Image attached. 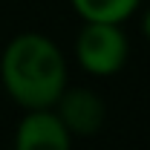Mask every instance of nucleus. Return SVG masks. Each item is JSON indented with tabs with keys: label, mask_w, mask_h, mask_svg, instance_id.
<instances>
[{
	"label": "nucleus",
	"mask_w": 150,
	"mask_h": 150,
	"mask_svg": "<svg viewBox=\"0 0 150 150\" xmlns=\"http://www.w3.org/2000/svg\"><path fill=\"white\" fill-rule=\"evenodd\" d=\"M72 139L52 107L26 110L15 130V150H72Z\"/></svg>",
	"instance_id": "7ed1b4c3"
},
{
	"label": "nucleus",
	"mask_w": 150,
	"mask_h": 150,
	"mask_svg": "<svg viewBox=\"0 0 150 150\" xmlns=\"http://www.w3.org/2000/svg\"><path fill=\"white\" fill-rule=\"evenodd\" d=\"M130 55V40L124 35L121 23H95L84 20L75 35V61L84 72L110 78L121 72Z\"/></svg>",
	"instance_id": "f03ea898"
},
{
	"label": "nucleus",
	"mask_w": 150,
	"mask_h": 150,
	"mask_svg": "<svg viewBox=\"0 0 150 150\" xmlns=\"http://www.w3.org/2000/svg\"><path fill=\"white\" fill-rule=\"evenodd\" d=\"M142 29H144V38L150 40V9L144 12V20H142Z\"/></svg>",
	"instance_id": "423d86ee"
},
{
	"label": "nucleus",
	"mask_w": 150,
	"mask_h": 150,
	"mask_svg": "<svg viewBox=\"0 0 150 150\" xmlns=\"http://www.w3.org/2000/svg\"><path fill=\"white\" fill-rule=\"evenodd\" d=\"M52 110L72 136H93L104 124V101L87 87H67Z\"/></svg>",
	"instance_id": "20e7f679"
},
{
	"label": "nucleus",
	"mask_w": 150,
	"mask_h": 150,
	"mask_svg": "<svg viewBox=\"0 0 150 150\" xmlns=\"http://www.w3.org/2000/svg\"><path fill=\"white\" fill-rule=\"evenodd\" d=\"M72 12L81 20H95V23H124L130 20L142 0H69Z\"/></svg>",
	"instance_id": "39448f33"
},
{
	"label": "nucleus",
	"mask_w": 150,
	"mask_h": 150,
	"mask_svg": "<svg viewBox=\"0 0 150 150\" xmlns=\"http://www.w3.org/2000/svg\"><path fill=\"white\" fill-rule=\"evenodd\" d=\"M67 58L52 38L40 32L15 35L0 55V84L23 110L55 107L67 84Z\"/></svg>",
	"instance_id": "f257e3e1"
}]
</instances>
